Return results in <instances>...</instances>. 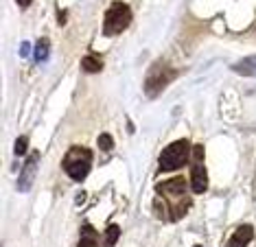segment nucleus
<instances>
[{"mask_svg": "<svg viewBox=\"0 0 256 247\" xmlns=\"http://www.w3.org/2000/svg\"><path fill=\"white\" fill-rule=\"evenodd\" d=\"M186 186L188 184L184 178H173L168 182H160L156 190L162 199H186Z\"/></svg>", "mask_w": 256, "mask_h": 247, "instance_id": "39448f33", "label": "nucleus"}, {"mask_svg": "<svg viewBox=\"0 0 256 247\" xmlns=\"http://www.w3.org/2000/svg\"><path fill=\"white\" fill-rule=\"evenodd\" d=\"M62 166L74 182L86 180V175L90 173V166H92V151L88 146H72V149L64 156Z\"/></svg>", "mask_w": 256, "mask_h": 247, "instance_id": "f257e3e1", "label": "nucleus"}, {"mask_svg": "<svg viewBox=\"0 0 256 247\" xmlns=\"http://www.w3.org/2000/svg\"><path fill=\"white\" fill-rule=\"evenodd\" d=\"M98 146H101L103 151H110L114 146L112 136H110V134H101V136H98Z\"/></svg>", "mask_w": 256, "mask_h": 247, "instance_id": "4468645a", "label": "nucleus"}, {"mask_svg": "<svg viewBox=\"0 0 256 247\" xmlns=\"http://www.w3.org/2000/svg\"><path fill=\"white\" fill-rule=\"evenodd\" d=\"M16 2H18V4H20V7H22V9H26V7H28V4H31V2H33V0H16Z\"/></svg>", "mask_w": 256, "mask_h": 247, "instance_id": "dca6fc26", "label": "nucleus"}, {"mask_svg": "<svg viewBox=\"0 0 256 247\" xmlns=\"http://www.w3.org/2000/svg\"><path fill=\"white\" fill-rule=\"evenodd\" d=\"M234 70L238 74H256V55L248 57V60L234 64Z\"/></svg>", "mask_w": 256, "mask_h": 247, "instance_id": "9b49d317", "label": "nucleus"}, {"mask_svg": "<svg viewBox=\"0 0 256 247\" xmlns=\"http://www.w3.org/2000/svg\"><path fill=\"white\" fill-rule=\"evenodd\" d=\"M252 238H254V228L252 226H238L234 230V234L230 236V240L226 243V247H248Z\"/></svg>", "mask_w": 256, "mask_h": 247, "instance_id": "0eeeda50", "label": "nucleus"}, {"mask_svg": "<svg viewBox=\"0 0 256 247\" xmlns=\"http://www.w3.org/2000/svg\"><path fill=\"white\" fill-rule=\"evenodd\" d=\"M46 55H48V40H40L38 46H36V60L38 62H44L46 60Z\"/></svg>", "mask_w": 256, "mask_h": 247, "instance_id": "ddd939ff", "label": "nucleus"}, {"mask_svg": "<svg viewBox=\"0 0 256 247\" xmlns=\"http://www.w3.org/2000/svg\"><path fill=\"white\" fill-rule=\"evenodd\" d=\"M120 236V228L118 226H108V230H106V247H114L116 245V240H118Z\"/></svg>", "mask_w": 256, "mask_h": 247, "instance_id": "f8f14e48", "label": "nucleus"}, {"mask_svg": "<svg viewBox=\"0 0 256 247\" xmlns=\"http://www.w3.org/2000/svg\"><path fill=\"white\" fill-rule=\"evenodd\" d=\"M60 24H66V11H62L60 14Z\"/></svg>", "mask_w": 256, "mask_h": 247, "instance_id": "f3484780", "label": "nucleus"}, {"mask_svg": "<svg viewBox=\"0 0 256 247\" xmlns=\"http://www.w3.org/2000/svg\"><path fill=\"white\" fill-rule=\"evenodd\" d=\"M81 68H84L86 72H90V74L101 72V70H103V57L96 55V52H90V55L84 57V62H81Z\"/></svg>", "mask_w": 256, "mask_h": 247, "instance_id": "1a4fd4ad", "label": "nucleus"}, {"mask_svg": "<svg viewBox=\"0 0 256 247\" xmlns=\"http://www.w3.org/2000/svg\"><path fill=\"white\" fill-rule=\"evenodd\" d=\"M26 146H28V138L20 136L18 140H16V156H24L26 154Z\"/></svg>", "mask_w": 256, "mask_h": 247, "instance_id": "2eb2a0df", "label": "nucleus"}, {"mask_svg": "<svg viewBox=\"0 0 256 247\" xmlns=\"http://www.w3.org/2000/svg\"><path fill=\"white\" fill-rule=\"evenodd\" d=\"M38 158H40V154L36 151L31 160L26 162V166H24V170H22V175H20V182H18V188H20V190H26V188H28V182L33 180L31 175H36V168H38Z\"/></svg>", "mask_w": 256, "mask_h": 247, "instance_id": "6e6552de", "label": "nucleus"}, {"mask_svg": "<svg viewBox=\"0 0 256 247\" xmlns=\"http://www.w3.org/2000/svg\"><path fill=\"white\" fill-rule=\"evenodd\" d=\"M173 74H176V72L171 70L168 74H164V77H162V72H156V70H154V72L149 74V79H147V86H144V88H147V94H149V96H158V94L162 92V88H164L168 81L173 79Z\"/></svg>", "mask_w": 256, "mask_h": 247, "instance_id": "423d86ee", "label": "nucleus"}, {"mask_svg": "<svg viewBox=\"0 0 256 247\" xmlns=\"http://www.w3.org/2000/svg\"><path fill=\"white\" fill-rule=\"evenodd\" d=\"M195 247H202V245H195Z\"/></svg>", "mask_w": 256, "mask_h": 247, "instance_id": "a211bd4d", "label": "nucleus"}, {"mask_svg": "<svg viewBox=\"0 0 256 247\" xmlns=\"http://www.w3.org/2000/svg\"><path fill=\"white\" fill-rule=\"evenodd\" d=\"M190 142L188 140H178V142L168 144L164 151L160 154V170H176L182 168L186 160H188Z\"/></svg>", "mask_w": 256, "mask_h": 247, "instance_id": "7ed1b4c3", "label": "nucleus"}, {"mask_svg": "<svg viewBox=\"0 0 256 247\" xmlns=\"http://www.w3.org/2000/svg\"><path fill=\"white\" fill-rule=\"evenodd\" d=\"M77 247H98L92 226H84V228H81V240H79Z\"/></svg>", "mask_w": 256, "mask_h": 247, "instance_id": "9d476101", "label": "nucleus"}, {"mask_svg": "<svg viewBox=\"0 0 256 247\" xmlns=\"http://www.w3.org/2000/svg\"><path fill=\"white\" fill-rule=\"evenodd\" d=\"M190 188L193 192H204L208 188V173L204 168V146L197 144L193 151V166H190Z\"/></svg>", "mask_w": 256, "mask_h": 247, "instance_id": "20e7f679", "label": "nucleus"}, {"mask_svg": "<svg viewBox=\"0 0 256 247\" xmlns=\"http://www.w3.org/2000/svg\"><path fill=\"white\" fill-rule=\"evenodd\" d=\"M132 22V9L120 0H114L106 11V20H103V35L106 38H114V35L123 33Z\"/></svg>", "mask_w": 256, "mask_h": 247, "instance_id": "f03ea898", "label": "nucleus"}]
</instances>
